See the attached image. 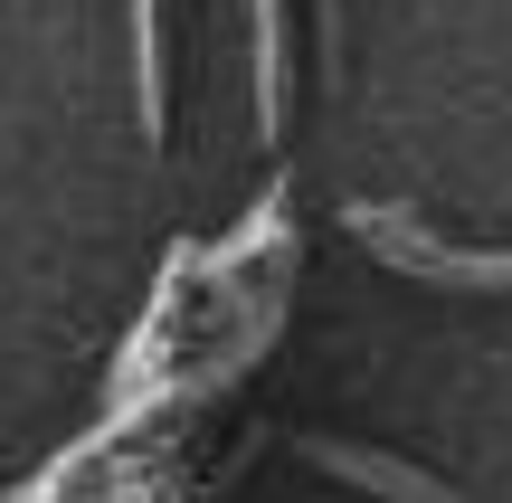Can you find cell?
Instances as JSON below:
<instances>
[{"label":"cell","mask_w":512,"mask_h":503,"mask_svg":"<svg viewBox=\"0 0 512 503\" xmlns=\"http://www.w3.org/2000/svg\"><path fill=\"white\" fill-rule=\"evenodd\" d=\"M351 238H370L389 266H408V276L427 285H465V295H494V285H512V257H475V247H437L427 228H408L399 209L380 200H351Z\"/></svg>","instance_id":"6da1fadb"},{"label":"cell","mask_w":512,"mask_h":503,"mask_svg":"<svg viewBox=\"0 0 512 503\" xmlns=\"http://www.w3.org/2000/svg\"><path fill=\"white\" fill-rule=\"evenodd\" d=\"M304 456L323 475H342V485H370V494H389V503H456L437 485V475H418V466H399V456H370V447H342V437H304Z\"/></svg>","instance_id":"7a4b0ae2"},{"label":"cell","mask_w":512,"mask_h":503,"mask_svg":"<svg viewBox=\"0 0 512 503\" xmlns=\"http://www.w3.org/2000/svg\"><path fill=\"white\" fill-rule=\"evenodd\" d=\"M256 124L285 133V0H256Z\"/></svg>","instance_id":"3957f363"},{"label":"cell","mask_w":512,"mask_h":503,"mask_svg":"<svg viewBox=\"0 0 512 503\" xmlns=\"http://www.w3.org/2000/svg\"><path fill=\"white\" fill-rule=\"evenodd\" d=\"M323 38H332V0H323Z\"/></svg>","instance_id":"277c9868"}]
</instances>
